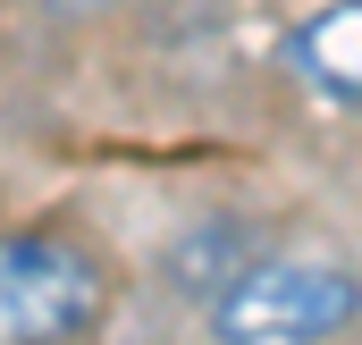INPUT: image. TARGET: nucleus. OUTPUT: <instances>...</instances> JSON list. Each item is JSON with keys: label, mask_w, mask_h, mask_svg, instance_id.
Wrapping results in <instances>:
<instances>
[{"label": "nucleus", "mask_w": 362, "mask_h": 345, "mask_svg": "<svg viewBox=\"0 0 362 345\" xmlns=\"http://www.w3.org/2000/svg\"><path fill=\"white\" fill-rule=\"evenodd\" d=\"M253 253H262V228H253L245 211H202L194 228L169 236L160 278H169V295H219V286H228Z\"/></svg>", "instance_id": "7ed1b4c3"}, {"label": "nucleus", "mask_w": 362, "mask_h": 345, "mask_svg": "<svg viewBox=\"0 0 362 345\" xmlns=\"http://www.w3.org/2000/svg\"><path fill=\"white\" fill-rule=\"evenodd\" d=\"M295 68L337 101H362V0H329L295 25Z\"/></svg>", "instance_id": "20e7f679"}, {"label": "nucleus", "mask_w": 362, "mask_h": 345, "mask_svg": "<svg viewBox=\"0 0 362 345\" xmlns=\"http://www.w3.org/2000/svg\"><path fill=\"white\" fill-rule=\"evenodd\" d=\"M51 8H68V17H85V8H127V0H51Z\"/></svg>", "instance_id": "39448f33"}, {"label": "nucleus", "mask_w": 362, "mask_h": 345, "mask_svg": "<svg viewBox=\"0 0 362 345\" xmlns=\"http://www.w3.org/2000/svg\"><path fill=\"white\" fill-rule=\"evenodd\" d=\"M110 278L76 236H0V345H76Z\"/></svg>", "instance_id": "f03ea898"}, {"label": "nucleus", "mask_w": 362, "mask_h": 345, "mask_svg": "<svg viewBox=\"0 0 362 345\" xmlns=\"http://www.w3.org/2000/svg\"><path fill=\"white\" fill-rule=\"evenodd\" d=\"M362 320V278L337 261H245L211 295V337L219 345H320Z\"/></svg>", "instance_id": "f257e3e1"}]
</instances>
